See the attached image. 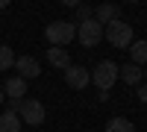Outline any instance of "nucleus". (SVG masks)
<instances>
[{
  "label": "nucleus",
  "mask_w": 147,
  "mask_h": 132,
  "mask_svg": "<svg viewBox=\"0 0 147 132\" xmlns=\"http://www.w3.org/2000/svg\"><path fill=\"white\" fill-rule=\"evenodd\" d=\"M44 38L50 47H65L77 38V23L74 21H50L44 29Z\"/></svg>",
  "instance_id": "1"
},
{
  "label": "nucleus",
  "mask_w": 147,
  "mask_h": 132,
  "mask_svg": "<svg viewBox=\"0 0 147 132\" xmlns=\"http://www.w3.org/2000/svg\"><path fill=\"white\" fill-rule=\"evenodd\" d=\"M103 38L112 47H118V50H127V47L132 44V27L127 21H112V23L103 27Z\"/></svg>",
  "instance_id": "2"
},
{
  "label": "nucleus",
  "mask_w": 147,
  "mask_h": 132,
  "mask_svg": "<svg viewBox=\"0 0 147 132\" xmlns=\"http://www.w3.org/2000/svg\"><path fill=\"white\" fill-rule=\"evenodd\" d=\"M91 82L100 91H109L118 82V65L112 62V59H103V62H97L94 70H91Z\"/></svg>",
  "instance_id": "3"
},
{
  "label": "nucleus",
  "mask_w": 147,
  "mask_h": 132,
  "mask_svg": "<svg viewBox=\"0 0 147 132\" xmlns=\"http://www.w3.org/2000/svg\"><path fill=\"white\" fill-rule=\"evenodd\" d=\"M77 38H80L82 47H97V44L103 41V23L94 21V18L80 21V23H77Z\"/></svg>",
  "instance_id": "4"
},
{
  "label": "nucleus",
  "mask_w": 147,
  "mask_h": 132,
  "mask_svg": "<svg viewBox=\"0 0 147 132\" xmlns=\"http://www.w3.org/2000/svg\"><path fill=\"white\" fill-rule=\"evenodd\" d=\"M15 115L21 117V123H30V126L44 123V106H41V100H21Z\"/></svg>",
  "instance_id": "5"
},
{
  "label": "nucleus",
  "mask_w": 147,
  "mask_h": 132,
  "mask_svg": "<svg viewBox=\"0 0 147 132\" xmlns=\"http://www.w3.org/2000/svg\"><path fill=\"white\" fill-rule=\"evenodd\" d=\"M65 82L74 91H82V88H88L91 74H88V68H82V65H68L65 68Z\"/></svg>",
  "instance_id": "6"
},
{
  "label": "nucleus",
  "mask_w": 147,
  "mask_h": 132,
  "mask_svg": "<svg viewBox=\"0 0 147 132\" xmlns=\"http://www.w3.org/2000/svg\"><path fill=\"white\" fill-rule=\"evenodd\" d=\"M15 68H18V76L21 79H35V76L41 74V65L35 62L32 56H18L15 59Z\"/></svg>",
  "instance_id": "7"
},
{
  "label": "nucleus",
  "mask_w": 147,
  "mask_h": 132,
  "mask_svg": "<svg viewBox=\"0 0 147 132\" xmlns=\"http://www.w3.org/2000/svg\"><path fill=\"white\" fill-rule=\"evenodd\" d=\"M118 79H124L127 85H141V79H144V74H141V65H136V62L118 65Z\"/></svg>",
  "instance_id": "8"
},
{
  "label": "nucleus",
  "mask_w": 147,
  "mask_h": 132,
  "mask_svg": "<svg viewBox=\"0 0 147 132\" xmlns=\"http://www.w3.org/2000/svg\"><path fill=\"white\" fill-rule=\"evenodd\" d=\"M94 21H100L103 27L112 23V21H121V6L118 3H100L94 9Z\"/></svg>",
  "instance_id": "9"
},
{
  "label": "nucleus",
  "mask_w": 147,
  "mask_h": 132,
  "mask_svg": "<svg viewBox=\"0 0 147 132\" xmlns=\"http://www.w3.org/2000/svg\"><path fill=\"white\" fill-rule=\"evenodd\" d=\"M3 94H6L9 100H24V94H27V79H21V76H12V79H6Z\"/></svg>",
  "instance_id": "10"
},
{
  "label": "nucleus",
  "mask_w": 147,
  "mask_h": 132,
  "mask_svg": "<svg viewBox=\"0 0 147 132\" xmlns=\"http://www.w3.org/2000/svg\"><path fill=\"white\" fill-rule=\"evenodd\" d=\"M47 62H50L53 68H68L71 65V53L65 50V47H50V50H47Z\"/></svg>",
  "instance_id": "11"
},
{
  "label": "nucleus",
  "mask_w": 147,
  "mask_h": 132,
  "mask_svg": "<svg viewBox=\"0 0 147 132\" xmlns=\"http://www.w3.org/2000/svg\"><path fill=\"white\" fill-rule=\"evenodd\" d=\"M129 50V62H136V65H147V41H136V44H129L127 47Z\"/></svg>",
  "instance_id": "12"
},
{
  "label": "nucleus",
  "mask_w": 147,
  "mask_h": 132,
  "mask_svg": "<svg viewBox=\"0 0 147 132\" xmlns=\"http://www.w3.org/2000/svg\"><path fill=\"white\" fill-rule=\"evenodd\" d=\"M0 132H21V117L15 112H3L0 115Z\"/></svg>",
  "instance_id": "13"
},
{
  "label": "nucleus",
  "mask_w": 147,
  "mask_h": 132,
  "mask_svg": "<svg viewBox=\"0 0 147 132\" xmlns=\"http://www.w3.org/2000/svg\"><path fill=\"white\" fill-rule=\"evenodd\" d=\"M106 132H136V126H132L127 117H112V121L106 123Z\"/></svg>",
  "instance_id": "14"
},
{
  "label": "nucleus",
  "mask_w": 147,
  "mask_h": 132,
  "mask_svg": "<svg viewBox=\"0 0 147 132\" xmlns=\"http://www.w3.org/2000/svg\"><path fill=\"white\" fill-rule=\"evenodd\" d=\"M9 68H15V53L9 44H0V70H9Z\"/></svg>",
  "instance_id": "15"
},
{
  "label": "nucleus",
  "mask_w": 147,
  "mask_h": 132,
  "mask_svg": "<svg viewBox=\"0 0 147 132\" xmlns=\"http://www.w3.org/2000/svg\"><path fill=\"white\" fill-rule=\"evenodd\" d=\"M74 12H77V21H88V18L94 15V12H91V6H85V3H80Z\"/></svg>",
  "instance_id": "16"
},
{
  "label": "nucleus",
  "mask_w": 147,
  "mask_h": 132,
  "mask_svg": "<svg viewBox=\"0 0 147 132\" xmlns=\"http://www.w3.org/2000/svg\"><path fill=\"white\" fill-rule=\"evenodd\" d=\"M136 94H138L141 103H147V82H144V85H136Z\"/></svg>",
  "instance_id": "17"
},
{
  "label": "nucleus",
  "mask_w": 147,
  "mask_h": 132,
  "mask_svg": "<svg viewBox=\"0 0 147 132\" xmlns=\"http://www.w3.org/2000/svg\"><path fill=\"white\" fill-rule=\"evenodd\" d=\"M59 3H62V6H71V9H77L82 0H59Z\"/></svg>",
  "instance_id": "18"
},
{
  "label": "nucleus",
  "mask_w": 147,
  "mask_h": 132,
  "mask_svg": "<svg viewBox=\"0 0 147 132\" xmlns=\"http://www.w3.org/2000/svg\"><path fill=\"white\" fill-rule=\"evenodd\" d=\"M18 103H21V100H9V106H6V112H18Z\"/></svg>",
  "instance_id": "19"
},
{
  "label": "nucleus",
  "mask_w": 147,
  "mask_h": 132,
  "mask_svg": "<svg viewBox=\"0 0 147 132\" xmlns=\"http://www.w3.org/2000/svg\"><path fill=\"white\" fill-rule=\"evenodd\" d=\"M3 100H6V94H3V85H0V106H3Z\"/></svg>",
  "instance_id": "20"
},
{
  "label": "nucleus",
  "mask_w": 147,
  "mask_h": 132,
  "mask_svg": "<svg viewBox=\"0 0 147 132\" xmlns=\"http://www.w3.org/2000/svg\"><path fill=\"white\" fill-rule=\"evenodd\" d=\"M9 3H12V0H0V9H6V6H9Z\"/></svg>",
  "instance_id": "21"
},
{
  "label": "nucleus",
  "mask_w": 147,
  "mask_h": 132,
  "mask_svg": "<svg viewBox=\"0 0 147 132\" xmlns=\"http://www.w3.org/2000/svg\"><path fill=\"white\" fill-rule=\"evenodd\" d=\"M141 74H144V79H147V68H141Z\"/></svg>",
  "instance_id": "22"
},
{
  "label": "nucleus",
  "mask_w": 147,
  "mask_h": 132,
  "mask_svg": "<svg viewBox=\"0 0 147 132\" xmlns=\"http://www.w3.org/2000/svg\"><path fill=\"white\" fill-rule=\"evenodd\" d=\"M127 3H141V0H127Z\"/></svg>",
  "instance_id": "23"
}]
</instances>
